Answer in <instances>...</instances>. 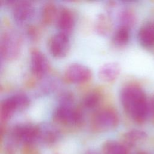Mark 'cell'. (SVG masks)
<instances>
[{
    "label": "cell",
    "instance_id": "obj_1",
    "mask_svg": "<svg viewBox=\"0 0 154 154\" xmlns=\"http://www.w3.org/2000/svg\"><path fill=\"white\" fill-rule=\"evenodd\" d=\"M120 102L125 112L137 123H143L149 114V102L143 90L135 85H128L120 91Z\"/></svg>",
    "mask_w": 154,
    "mask_h": 154
},
{
    "label": "cell",
    "instance_id": "obj_2",
    "mask_svg": "<svg viewBox=\"0 0 154 154\" xmlns=\"http://www.w3.org/2000/svg\"><path fill=\"white\" fill-rule=\"evenodd\" d=\"M119 117L112 108L105 107L97 110L90 119V127L96 132H104L115 129L119 125Z\"/></svg>",
    "mask_w": 154,
    "mask_h": 154
},
{
    "label": "cell",
    "instance_id": "obj_3",
    "mask_svg": "<svg viewBox=\"0 0 154 154\" xmlns=\"http://www.w3.org/2000/svg\"><path fill=\"white\" fill-rule=\"evenodd\" d=\"M54 119L57 123L67 126H78L83 121L81 109L73 105L60 104L54 113Z\"/></svg>",
    "mask_w": 154,
    "mask_h": 154
},
{
    "label": "cell",
    "instance_id": "obj_4",
    "mask_svg": "<svg viewBox=\"0 0 154 154\" xmlns=\"http://www.w3.org/2000/svg\"><path fill=\"white\" fill-rule=\"evenodd\" d=\"M22 40L14 32H4L1 38V56L5 60H13L16 58L21 50Z\"/></svg>",
    "mask_w": 154,
    "mask_h": 154
},
{
    "label": "cell",
    "instance_id": "obj_5",
    "mask_svg": "<svg viewBox=\"0 0 154 154\" xmlns=\"http://www.w3.org/2000/svg\"><path fill=\"white\" fill-rule=\"evenodd\" d=\"M29 105V99L25 94H18L4 99L0 105V119L5 123L13 116L17 110H22Z\"/></svg>",
    "mask_w": 154,
    "mask_h": 154
},
{
    "label": "cell",
    "instance_id": "obj_6",
    "mask_svg": "<svg viewBox=\"0 0 154 154\" xmlns=\"http://www.w3.org/2000/svg\"><path fill=\"white\" fill-rule=\"evenodd\" d=\"M41 129L31 125H19L15 126L11 132L13 140L26 144H32L40 140Z\"/></svg>",
    "mask_w": 154,
    "mask_h": 154
},
{
    "label": "cell",
    "instance_id": "obj_7",
    "mask_svg": "<svg viewBox=\"0 0 154 154\" xmlns=\"http://www.w3.org/2000/svg\"><path fill=\"white\" fill-rule=\"evenodd\" d=\"M92 77L91 70L85 65L72 63L65 69L64 79L72 84H83L89 81Z\"/></svg>",
    "mask_w": 154,
    "mask_h": 154
},
{
    "label": "cell",
    "instance_id": "obj_8",
    "mask_svg": "<svg viewBox=\"0 0 154 154\" xmlns=\"http://www.w3.org/2000/svg\"><path fill=\"white\" fill-rule=\"evenodd\" d=\"M70 48L69 35L60 32L53 35L48 42L49 51L51 55L57 58L65 57Z\"/></svg>",
    "mask_w": 154,
    "mask_h": 154
},
{
    "label": "cell",
    "instance_id": "obj_9",
    "mask_svg": "<svg viewBox=\"0 0 154 154\" xmlns=\"http://www.w3.org/2000/svg\"><path fill=\"white\" fill-rule=\"evenodd\" d=\"M31 71L37 78H42L49 70V62L45 55L38 49L33 48L30 52Z\"/></svg>",
    "mask_w": 154,
    "mask_h": 154
},
{
    "label": "cell",
    "instance_id": "obj_10",
    "mask_svg": "<svg viewBox=\"0 0 154 154\" xmlns=\"http://www.w3.org/2000/svg\"><path fill=\"white\" fill-rule=\"evenodd\" d=\"M56 22L59 32L69 35L75 23L74 14L69 8H63L58 12Z\"/></svg>",
    "mask_w": 154,
    "mask_h": 154
},
{
    "label": "cell",
    "instance_id": "obj_11",
    "mask_svg": "<svg viewBox=\"0 0 154 154\" xmlns=\"http://www.w3.org/2000/svg\"><path fill=\"white\" fill-rule=\"evenodd\" d=\"M34 13V7L31 2L21 1L14 2L13 16L18 23H23L30 19Z\"/></svg>",
    "mask_w": 154,
    "mask_h": 154
},
{
    "label": "cell",
    "instance_id": "obj_12",
    "mask_svg": "<svg viewBox=\"0 0 154 154\" xmlns=\"http://www.w3.org/2000/svg\"><path fill=\"white\" fill-rule=\"evenodd\" d=\"M120 73V66L116 62H109L102 65L98 70L99 79L105 82L116 80Z\"/></svg>",
    "mask_w": 154,
    "mask_h": 154
},
{
    "label": "cell",
    "instance_id": "obj_13",
    "mask_svg": "<svg viewBox=\"0 0 154 154\" xmlns=\"http://www.w3.org/2000/svg\"><path fill=\"white\" fill-rule=\"evenodd\" d=\"M138 38L140 45L146 48L154 46V22L148 23L139 30Z\"/></svg>",
    "mask_w": 154,
    "mask_h": 154
},
{
    "label": "cell",
    "instance_id": "obj_14",
    "mask_svg": "<svg viewBox=\"0 0 154 154\" xmlns=\"http://www.w3.org/2000/svg\"><path fill=\"white\" fill-rule=\"evenodd\" d=\"M147 134L145 132L133 129L126 132L123 136V144L126 147H134L147 138Z\"/></svg>",
    "mask_w": 154,
    "mask_h": 154
},
{
    "label": "cell",
    "instance_id": "obj_15",
    "mask_svg": "<svg viewBox=\"0 0 154 154\" xmlns=\"http://www.w3.org/2000/svg\"><path fill=\"white\" fill-rule=\"evenodd\" d=\"M112 27V22L108 15L101 13L97 16L95 22V29L99 34L101 35H108L111 31Z\"/></svg>",
    "mask_w": 154,
    "mask_h": 154
},
{
    "label": "cell",
    "instance_id": "obj_16",
    "mask_svg": "<svg viewBox=\"0 0 154 154\" xmlns=\"http://www.w3.org/2000/svg\"><path fill=\"white\" fill-rule=\"evenodd\" d=\"M58 11L56 5L51 2L45 3L41 10V21L45 25L51 24L57 17Z\"/></svg>",
    "mask_w": 154,
    "mask_h": 154
},
{
    "label": "cell",
    "instance_id": "obj_17",
    "mask_svg": "<svg viewBox=\"0 0 154 154\" xmlns=\"http://www.w3.org/2000/svg\"><path fill=\"white\" fill-rule=\"evenodd\" d=\"M103 154H128L126 147L115 141H107L102 146Z\"/></svg>",
    "mask_w": 154,
    "mask_h": 154
},
{
    "label": "cell",
    "instance_id": "obj_18",
    "mask_svg": "<svg viewBox=\"0 0 154 154\" xmlns=\"http://www.w3.org/2000/svg\"><path fill=\"white\" fill-rule=\"evenodd\" d=\"M129 28L120 25L116 29L112 38L113 43L117 46H123L126 45L129 40Z\"/></svg>",
    "mask_w": 154,
    "mask_h": 154
},
{
    "label": "cell",
    "instance_id": "obj_19",
    "mask_svg": "<svg viewBox=\"0 0 154 154\" xmlns=\"http://www.w3.org/2000/svg\"><path fill=\"white\" fill-rule=\"evenodd\" d=\"M100 94L97 91H91L85 96L82 100V105L87 109H93L100 104Z\"/></svg>",
    "mask_w": 154,
    "mask_h": 154
},
{
    "label": "cell",
    "instance_id": "obj_20",
    "mask_svg": "<svg viewBox=\"0 0 154 154\" xmlns=\"http://www.w3.org/2000/svg\"><path fill=\"white\" fill-rule=\"evenodd\" d=\"M119 19L121 26H124L130 29L135 22V16L131 10H125L121 12Z\"/></svg>",
    "mask_w": 154,
    "mask_h": 154
},
{
    "label": "cell",
    "instance_id": "obj_21",
    "mask_svg": "<svg viewBox=\"0 0 154 154\" xmlns=\"http://www.w3.org/2000/svg\"><path fill=\"white\" fill-rule=\"evenodd\" d=\"M58 137V134L54 129H46L45 131L41 129L40 140L47 144L54 143Z\"/></svg>",
    "mask_w": 154,
    "mask_h": 154
},
{
    "label": "cell",
    "instance_id": "obj_22",
    "mask_svg": "<svg viewBox=\"0 0 154 154\" xmlns=\"http://www.w3.org/2000/svg\"><path fill=\"white\" fill-rule=\"evenodd\" d=\"M32 144H26L24 145L22 150V154H39L38 151L33 146Z\"/></svg>",
    "mask_w": 154,
    "mask_h": 154
},
{
    "label": "cell",
    "instance_id": "obj_23",
    "mask_svg": "<svg viewBox=\"0 0 154 154\" xmlns=\"http://www.w3.org/2000/svg\"><path fill=\"white\" fill-rule=\"evenodd\" d=\"M37 28L34 26H30L28 29V34L32 38H36L38 35V31Z\"/></svg>",
    "mask_w": 154,
    "mask_h": 154
},
{
    "label": "cell",
    "instance_id": "obj_24",
    "mask_svg": "<svg viewBox=\"0 0 154 154\" xmlns=\"http://www.w3.org/2000/svg\"><path fill=\"white\" fill-rule=\"evenodd\" d=\"M149 113L154 121V95L152 96L149 102Z\"/></svg>",
    "mask_w": 154,
    "mask_h": 154
},
{
    "label": "cell",
    "instance_id": "obj_25",
    "mask_svg": "<svg viewBox=\"0 0 154 154\" xmlns=\"http://www.w3.org/2000/svg\"><path fill=\"white\" fill-rule=\"evenodd\" d=\"M4 154H15V149L11 144H8L4 149Z\"/></svg>",
    "mask_w": 154,
    "mask_h": 154
},
{
    "label": "cell",
    "instance_id": "obj_26",
    "mask_svg": "<svg viewBox=\"0 0 154 154\" xmlns=\"http://www.w3.org/2000/svg\"><path fill=\"white\" fill-rule=\"evenodd\" d=\"M135 154H147V153H146V152H138Z\"/></svg>",
    "mask_w": 154,
    "mask_h": 154
},
{
    "label": "cell",
    "instance_id": "obj_27",
    "mask_svg": "<svg viewBox=\"0 0 154 154\" xmlns=\"http://www.w3.org/2000/svg\"><path fill=\"white\" fill-rule=\"evenodd\" d=\"M55 154H60V153H55Z\"/></svg>",
    "mask_w": 154,
    "mask_h": 154
},
{
    "label": "cell",
    "instance_id": "obj_28",
    "mask_svg": "<svg viewBox=\"0 0 154 154\" xmlns=\"http://www.w3.org/2000/svg\"></svg>",
    "mask_w": 154,
    "mask_h": 154
}]
</instances>
